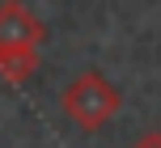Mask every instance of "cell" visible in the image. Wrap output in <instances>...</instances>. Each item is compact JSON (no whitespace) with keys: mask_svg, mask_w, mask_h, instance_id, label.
I'll return each instance as SVG.
<instances>
[{"mask_svg":"<svg viewBox=\"0 0 161 148\" xmlns=\"http://www.w3.org/2000/svg\"><path fill=\"white\" fill-rule=\"evenodd\" d=\"M59 102H64V114L72 119L80 131H97V127H106L114 114H119L123 93L114 89L97 68H85V72L64 89V98H59Z\"/></svg>","mask_w":161,"mask_h":148,"instance_id":"obj_1","label":"cell"},{"mask_svg":"<svg viewBox=\"0 0 161 148\" xmlns=\"http://www.w3.org/2000/svg\"><path fill=\"white\" fill-rule=\"evenodd\" d=\"M47 25L21 4V0H4L0 4V51H21V47H42Z\"/></svg>","mask_w":161,"mask_h":148,"instance_id":"obj_2","label":"cell"},{"mask_svg":"<svg viewBox=\"0 0 161 148\" xmlns=\"http://www.w3.org/2000/svg\"><path fill=\"white\" fill-rule=\"evenodd\" d=\"M38 68V47H21V51H0V76L8 85L30 81V72Z\"/></svg>","mask_w":161,"mask_h":148,"instance_id":"obj_3","label":"cell"},{"mask_svg":"<svg viewBox=\"0 0 161 148\" xmlns=\"http://www.w3.org/2000/svg\"><path fill=\"white\" fill-rule=\"evenodd\" d=\"M131 148H161V131H148V135H140Z\"/></svg>","mask_w":161,"mask_h":148,"instance_id":"obj_4","label":"cell"}]
</instances>
